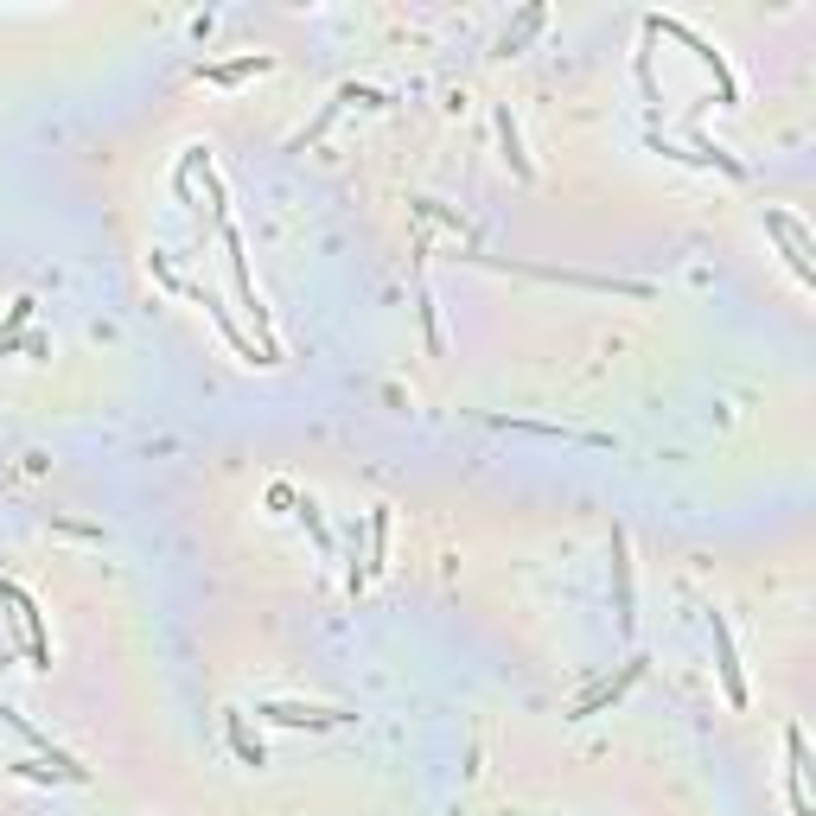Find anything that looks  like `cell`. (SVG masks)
Listing matches in <instances>:
<instances>
[{"label":"cell","instance_id":"cell-9","mask_svg":"<svg viewBox=\"0 0 816 816\" xmlns=\"http://www.w3.org/2000/svg\"><path fill=\"white\" fill-rule=\"evenodd\" d=\"M498 141H504L511 173H517V179H529V160H523V141H517V121H511V109H498Z\"/></svg>","mask_w":816,"mask_h":816},{"label":"cell","instance_id":"cell-13","mask_svg":"<svg viewBox=\"0 0 816 816\" xmlns=\"http://www.w3.org/2000/svg\"><path fill=\"white\" fill-rule=\"evenodd\" d=\"M268 71V58H236V65H218V71H205L211 83H243V77Z\"/></svg>","mask_w":816,"mask_h":816},{"label":"cell","instance_id":"cell-14","mask_svg":"<svg viewBox=\"0 0 816 816\" xmlns=\"http://www.w3.org/2000/svg\"><path fill=\"white\" fill-rule=\"evenodd\" d=\"M300 523L313 529V543H319V556H333V529L319 523V504H313V498H300Z\"/></svg>","mask_w":816,"mask_h":816},{"label":"cell","instance_id":"cell-7","mask_svg":"<svg viewBox=\"0 0 816 816\" xmlns=\"http://www.w3.org/2000/svg\"><path fill=\"white\" fill-rule=\"evenodd\" d=\"M261 721H275V727H345L351 714L345 708H306V702H268L261 708Z\"/></svg>","mask_w":816,"mask_h":816},{"label":"cell","instance_id":"cell-3","mask_svg":"<svg viewBox=\"0 0 816 816\" xmlns=\"http://www.w3.org/2000/svg\"><path fill=\"white\" fill-rule=\"evenodd\" d=\"M644 33H669V38H683V45H689V51L702 58L708 71H714V90H721V103H727V109L741 103V83H734V71H727V58H721V51H714L708 38H696V33H689L683 20H644Z\"/></svg>","mask_w":816,"mask_h":816},{"label":"cell","instance_id":"cell-2","mask_svg":"<svg viewBox=\"0 0 816 816\" xmlns=\"http://www.w3.org/2000/svg\"><path fill=\"white\" fill-rule=\"evenodd\" d=\"M0 599L13 606V626H20V638H26V657H33V669H51V638H45V619H38L33 594H26L20 581H0Z\"/></svg>","mask_w":816,"mask_h":816},{"label":"cell","instance_id":"cell-4","mask_svg":"<svg viewBox=\"0 0 816 816\" xmlns=\"http://www.w3.org/2000/svg\"><path fill=\"white\" fill-rule=\"evenodd\" d=\"M766 230L779 236V249H784V261H791V275H797L804 288H816V261H811L816 243H811V230L791 218V211H766Z\"/></svg>","mask_w":816,"mask_h":816},{"label":"cell","instance_id":"cell-11","mask_svg":"<svg viewBox=\"0 0 816 816\" xmlns=\"http://www.w3.org/2000/svg\"><path fill=\"white\" fill-rule=\"evenodd\" d=\"M230 746H236V759H243V766H268V753H261V741L243 727V714H230Z\"/></svg>","mask_w":816,"mask_h":816},{"label":"cell","instance_id":"cell-12","mask_svg":"<svg viewBox=\"0 0 816 816\" xmlns=\"http://www.w3.org/2000/svg\"><path fill=\"white\" fill-rule=\"evenodd\" d=\"M383 549H389V511H376V517H371V561H364V587H371V574H383Z\"/></svg>","mask_w":816,"mask_h":816},{"label":"cell","instance_id":"cell-10","mask_svg":"<svg viewBox=\"0 0 816 816\" xmlns=\"http://www.w3.org/2000/svg\"><path fill=\"white\" fill-rule=\"evenodd\" d=\"M638 669H644V664H626V676H619V683H606V689H594L587 702L574 708V721H581V714H599L606 702H619V696H626V683H638Z\"/></svg>","mask_w":816,"mask_h":816},{"label":"cell","instance_id":"cell-6","mask_svg":"<svg viewBox=\"0 0 816 816\" xmlns=\"http://www.w3.org/2000/svg\"><path fill=\"white\" fill-rule=\"evenodd\" d=\"M708 631H714V664H721V689H727V702L746 708V676H741V657H734V631L721 613H708Z\"/></svg>","mask_w":816,"mask_h":816},{"label":"cell","instance_id":"cell-5","mask_svg":"<svg viewBox=\"0 0 816 816\" xmlns=\"http://www.w3.org/2000/svg\"><path fill=\"white\" fill-rule=\"evenodd\" d=\"M784 753H791V779H784L791 816H816V804H811V741H804V727H784Z\"/></svg>","mask_w":816,"mask_h":816},{"label":"cell","instance_id":"cell-1","mask_svg":"<svg viewBox=\"0 0 816 816\" xmlns=\"http://www.w3.org/2000/svg\"><path fill=\"white\" fill-rule=\"evenodd\" d=\"M223 256H230V281H236V294H243V313L256 319V333H261V364H275L281 351H275V338H268V306H261L256 294V275H249V261H243V236L223 223Z\"/></svg>","mask_w":816,"mask_h":816},{"label":"cell","instance_id":"cell-8","mask_svg":"<svg viewBox=\"0 0 816 816\" xmlns=\"http://www.w3.org/2000/svg\"><path fill=\"white\" fill-rule=\"evenodd\" d=\"M613 574H619V626L631 631V561H626V536H613Z\"/></svg>","mask_w":816,"mask_h":816}]
</instances>
